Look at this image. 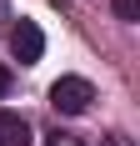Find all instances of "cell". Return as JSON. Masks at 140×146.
Wrapping results in <instances>:
<instances>
[{
	"label": "cell",
	"instance_id": "obj_5",
	"mask_svg": "<svg viewBox=\"0 0 140 146\" xmlns=\"http://www.w3.org/2000/svg\"><path fill=\"white\" fill-rule=\"evenodd\" d=\"M120 20H140V0H110Z\"/></svg>",
	"mask_w": 140,
	"mask_h": 146
},
{
	"label": "cell",
	"instance_id": "obj_1",
	"mask_svg": "<svg viewBox=\"0 0 140 146\" xmlns=\"http://www.w3.org/2000/svg\"><path fill=\"white\" fill-rule=\"evenodd\" d=\"M90 101H95V86L85 76H60L55 86H50V106H55L60 116H80Z\"/></svg>",
	"mask_w": 140,
	"mask_h": 146
},
{
	"label": "cell",
	"instance_id": "obj_2",
	"mask_svg": "<svg viewBox=\"0 0 140 146\" xmlns=\"http://www.w3.org/2000/svg\"><path fill=\"white\" fill-rule=\"evenodd\" d=\"M10 56L20 60V66H35V60L45 56V35H40L35 20H20V25L10 30Z\"/></svg>",
	"mask_w": 140,
	"mask_h": 146
},
{
	"label": "cell",
	"instance_id": "obj_4",
	"mask_svg": "<svg viewBox=\"0 0 140 146\" xmlns=\"http://www.w3.org/2000/svg\"><path fill=\"white\" fill-rule=\"evenodd\" d=\"M45 146H90V141H85V136H75V131H60V126H55V131L45 136Z\"/></svg>",
	"mask_w": 140,
	"mask_h": 146
},
{
	"label": "cell",
	"instance_id": "obj_6",
	"mask_svg": "<svg viewBox=\"0 0 140 146\" xmlns=\"http://www.w3.org/2000/svg\"><path fill=\"white\" fill-rule=\"evenodd\" d=\"M5 91H10V71L0 66V101H5Z\"/></svg>",
	"mask_w": 140,
	"mask_h": 146
},
{
	"label": "cell",
	"instance_id": "obj_3",
	"mask_svg": "<svg viewBox=\"0 0 140 146\" xmlns=\"http://www.w3.org/2000/svg\"><path fill=\"white\" fill-rule=\"evenodd\" d=\"M0 146H30V121L20 111H0Z\"/></svg>",
	"mask_w": 140,
	"mask_h": 146
}]
</instances>
